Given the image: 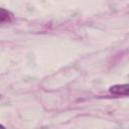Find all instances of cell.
Listing matches in <instances>:
<instances>
[{"mask_svg": "<svg viewBox=\"0 0 129 129\" xmlns=\"http://www.w3.org/2000/svg\"><path fill=\"white\" fill-rule=\"evenodd\" d=\"M111 94L114 95H121V96H128L129 93V89H128V85L124 84V85H114L112 87H110L109 89Z\"/></svg>", "mask_w": 129, "mask_h": 129, "instance_id": "obj_1", "label": "cell"}, {"mask_svg": "<svg viewBox=\"0 0 129 129\" xmlns=\"http://www.w3.org/2000/svg\"><path fill=\"white\" fill-rule=\"evenodd\" d=\"M0 129H5V127H4V126H2V125H0Z\"/></svg>", "mask_w": 129, "mask_h": 129, "instance_id": "obj_3", "label": "cell"}, {"mask_svg": "<svg viewBox=\"0 0 129 129\" xmlns=\"http://www.w3.org/2000/svg\"><path fill=\"white\" fill-rule=\"evenodd\" d=\"M12 18H13V14L10 11L0 7V24L5 23V22H9L12 20Z\"/></svg>", "mask_w": 129, "mask_h": 129, "instance_id": "obj_2", "label": "cell"}]
</instances>
